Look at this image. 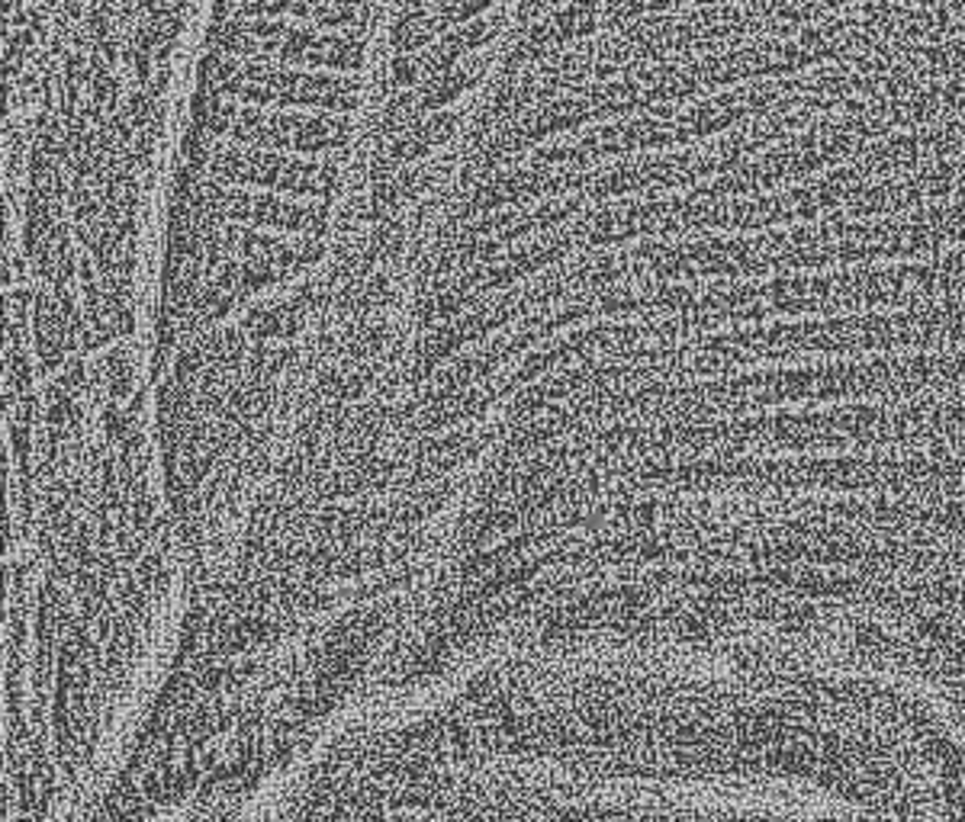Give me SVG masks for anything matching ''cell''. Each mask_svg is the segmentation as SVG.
I'll return each instance as SVG.
<instances>
[{"label": "cell", "instance_id": "1", "mask_svg": "<svg viewBox=\"0 0 965 822\" xmlns=\"http://www.w3.org/2000/svg\"><path fill=\"white\" fill-rule=\"evenodd\" d=\"M358 80L335 75H310L271 62H248L239 78L223 87V94L245 97L254 107H313L332 117H348L358 110Z\"/></svg>", "mask_w": 965, "mask_h": 822}, {"label": "cell", "instance_id": "2", "mask_svg": "<svg viewBox=\"0 0 965 822\" xmlns=\"http://www.w3.org/2000/svg\"><path fill=\"white\" fill-rule=\"evenodd\" d=\"M213 180L219 184H239V187H264L278 194L328 196L338 187V164L335 161H296L283 152L264 149H216L209 161Z\"/></svg>", "mask_w": 965, "mask_h": 822}, {"label": "cell", "instance_id": "3", "mask_svg": "<svg viewBox=\"0 0 965 822\" xmlns=\"http://www.w3.org/2000/svg\"><path fill=\"white\" fill-rule=\"evenodd\" d=\"M239 149H264V152H338L351 139L348 117H293V113H264L261 107L239 110V119L229 132Z\"/></svg>", "mask_w": 965, "mask_h": 822}, {"label": "cell", "instance_id": "4", "mask_svg": "<svg viewBox=\"0 0 965 822\" xmlns=\"http://www.w3.org/2000/svg\"><path fill=\"white\" fill-rule=\"evenodd\" d=\"M223 219L261 226V229H281V232H293V235L300 232L306 238H322L328 229L325 209L303 206V202L283 199L278 194H245V190L223 194Z\"/></svg>", "mask_w": 965, "mask_h": 822}, {"label": "cell", "instance_id": "5", "mask_svg": "<svg viewBox=\"0 0 965 822\" xmlns=\"http://www.w3.org/2000/svg\"><path fill=\"white\" fill-rule=\"evenodd\" d=\"M286 65L306 68H335V72H358L364 65V36H319L313 30H293L283 36L274 52Z\"/></svg>", "mask_w": 965, "mask_h": 822}, {"label": "cell", "instance_id": "6", "mask_svg": "<svg viewBox=\"0 0 965 822\" xmlns=\"http://www.w3.org/2000/svg\"><path fill=\"white\" fill-rule=\"evenodd\" d=\"M316 306V289L303 286L293 296H286L281 303L271 306H254L251 313L245 315L241 331L251 344H271V341H293L306 321L310 309Z\"/></svg>", "mask_w": 965, "mask_h": 822}, {"label": "cell", "instance_id": "7", "mask_svg": "<svg viewBox=\"0 0 965 822\" xmlns=\"http://www.w3.org/2000/svg\"><path fill=\"white\" fill-rule=\"evenodd\" d=\"M33 335H36V357H40L42 373H55L65 363V353L78 351L68 318L62 315L55 296L36 293L33 296Z\"/></svg>", "mask_w": 965, "mask_h": 822}, {"label": "cell", "instance_id": "8", "mask_svg": "<svg viewBox=\"0 0 965 822\" xmlns=\"http://www.w3.org/2000/svg\"><path fill=\"white\" fill-rule=\"evenodd\" d=\"M502 390H464L451 398H425L415 428L422 434H438L467 421H480L486 408L492 405V395Z\"/></svg>", "mask_w": 965, "mask_h": 822}, {"label": "cell", "instance_id": "9", "mask_svg": "<svg viewBox=\"0 0 965 822\" xmlns=\"http://www.w3.org/2000/svg\"><path fill=\"white\" fill-rule=\"evenodd\" d=\"M512 357L509 351V341H486L482 348H477L474 353L460 357L451 370H444L438 376V386L429 398H451L457 392L464 390H477L480 383H486L506 360Z\"/></svg>", "mask_w": 965, "mask_h": 822}, {"label": "cell", "instance_id": "10", "mask_svg": "<svg viewBox=\"0 0 965 822\" xmlns=\"http://www.w3.org/2000/svg\"><path fill=\"white\" fill-rule=\"evenodd\" d=\"M223 241H226V251H239L245 257V264H261V267H274V271H290V267H300V251L296 244L283 241V238L264 235V232H254V229H239V226H229L223 232Z\"/></svg>", "mask_w": 965, "mask_h": 822}, {"label": "cell", "instance_id": "11", "mask_svg": "<svg viewBox=\"0 0 965 822\" xmlns=\"http://www.w3.org/2000/svg\"><path fill=\"white\" fill-rule=\"evenodd\" d=\"M579 212H583V196H557V199L538 206L534 212H516V222L499 235V241H502V244H512V241H519V238L541 235V232H547V229L563 226L566 219L579 216Z\"/></svg>", "mask_w": 965, "mask_h": 822}, {"label": "cell", "instance_id": "12", "mask_svg": "<svg viewBox=\"0 0 965 822\" xmlns=\"http://www.w3.org/2000/svg\"><path fill=\"white\" fill-rule=\"evenodd\" d=\"M482 72H486V62L477 58V62H460L457 68H451L442 78L429 80L422 97H419V110L422 113H442L444 107H451L464 90H470L482 78Z\"/></svg>", "mask_w": 965, "mask_h": 822}, {"label": "cell", "instance_id": "13", "mask_svg": "<svg viewBox=\"0 0 965 822\" xmlns=\"http://www.w3.org/2000/svg\"><path fill=\"white\" fill-rule=\"evenodd\" d=\"M236 119H239V110L226 100L223 87H203V84H197V94H194V125L200 132L219 139V135L232 132Z\"/></svg>", "mask_w": 965, "mask_h": 822}, {"label": "cell", "instance_id": "14", "mask_svg": "<svg viewBox=\"0 0 965 822\" xmlns=\"http://www.w3.org/2000/svg\"><path fill=\"white\" fill-rule=\"evenodd\" d=\"M435 33H442L438 30V17L425 13V7L415 3L409 10H402L400 20L393 23V48H397V55H412V52H419L422 45L435 40Z\"/></svg>", "mask_w": 965, "mask_h": 822}, {"label": "cell", "instance_id": "15", "mask_svg": "<svg viewBox=\"0 0 965 822\" xmlns=\"http://www.w3.org/2000/svg\"><path fill=\"white\" fill-rule=\"evenodd\" d=\"M310 20H316L328 30H364L370 20V0H313Z\"/></svg>", "mask_w": 965, "mask_h": 822}, {"label": "cell", "instance_id": "16", "mask_svg": "<svg viewBox=\"0 0 965 822\" xmlns=\"http://www.w3.org/2000/svg\"><path fill=\"white\" fill-rule=\"evenodd\" d=\"M209 45H213V52H226V55H254L258 52V40L248 33V20L245 17L213 20Z\"/></svg>", "mask_w": 965, "mask_h": 822}, {"label": "cell", "instance_id": "17", "mask_svg": "<svg viewBox=\"0 0 965 822\" xmlns=\"http://www.w3.org/2000/svg\"><path fill=\"white\" fill-rule=\"evenodd\" d=\"M213 155H216V139L206 135V132H200L197 125H191L187 135H184V145H181V164L191 167V171H197V174H203V171L209 167Z\"/></svg>", "mask_w": 965, "mask_h": 822}, {"label": "cell", "instance_id": "18", "mask_svg": "<svg viewBox=\"0 0 965 822\" xmlns=\"http://www.w3.org/2000/svg\"><path fill=\"white\" fill-rule=\"evenodd\" d=\"M239 62L226 52H209L197 68V84L203 87H226L232 78H239Z\"/></svg>", "mask_w": 965, "mask_h": 822}, {"label": "cell", "instance_id": "19", "mask_svg": "<svg viewBox=\"0 0 965 822\" xmlns=\"http://www.w3.org/2000/svg\"><path fill=\"white\" fill-rule=\"evenodd\" d=\"M492 7V0H444L438 7V30H451V26H464L480 20L482 13Z\"/></svg>", "mask_w": 965, "mask_h": 822}, {"label": "cell", "instance_id": "20", "mask_svg": "<svg viewBox=\"0 0 965 822\" xmlns=\"http://www.w3.org/2000/svg\"><path fill=\"white\" fill-rule=\"evenodd\" d=\"M457 122H460V117H457V113H447V110H442V113H432V117L425 119V122H415L412 129H415V135L422 139V145L432 152L435 145H444V142H451V139H454V132H457Z\"/></svg>", "mask_w": 965, "mask_h": 822}, {"label": "cell", "instance_id": "21", "mask_svg": "<svg viewBox=\"0 0 965 822\" xmlns=\"http://www.w3.org/2000/svg\"><path fill=\"white\" fill-rule=\"evenodd\" d=\"M425 75V58L415 55H397L390 65V87L393 90H409L412 84H419V78Z\"/></svg>", "mask_w": 965, "mask_h": 822}, {"label": "cell", "instance_id": "22", "mask_svg": "<svg viewBox=\"0 0 965 822\" xmlns=\"http://www.w3.org/2000/svg\"><path fill=\"white\" fill-rule=\"evenodd\" d=\"M283 271H274V267H261V264H241V299L245 296H254V293H261V289H268V286H274V283H281L283 280Z\"/></svg>", "mask_w": 965, "mask_h": 822}, {"label": "cell", "instance_id": "23", "mask_svg": "<svg viewBox=\"0 0 965 822\" xmlns=\"http://www.w3.org/2000/svg\"><path fill=\"white\" fill-rule=\"evenodd\" d=\"M107 386H110V398L117 402V398H126L129 392H132V366H129V360H126V353H110V360H107Z\"/></svg>", "mask_w": 965, "mask_h": 822}]
</instances>
